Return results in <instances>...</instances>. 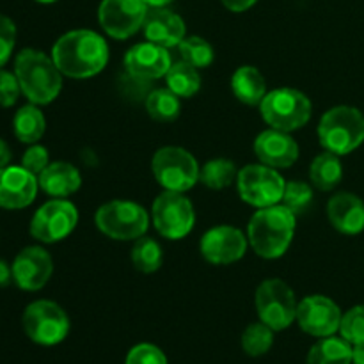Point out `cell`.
Here are the masks:
<instances>
[{
  "label": "cell",
  "mask_w": 364,
  "mask_h": 364,
  "mask_svg": "<svg viewBox=\"0 0 364 364\" xmlns=\"http://www.w3.org/2000/svg\"><path fill=\"white\" fill-rule=\"evenodd\" d=\"M52 59L66 77L91 78L109 63V45L98 32L77 28L57 39Z\"/></svg>",
  "instance_id": "cell-1"
},
{
  "label": "cell",
  "mask_w": 364,
  "mask_h": 364,
  "mask_svg": "<svg viewBox=\"0 0 364 364\" xmlns=\"http://www.w3.org/2000/svg\"><path fill=\"white\" fill-rule=\"evenodd\" d=\"M295 217L284 205L259 208L247 228V240L256 255L265 259L281 258L294 238Z\"/></svg>",
  "instance_id": "cell-2"
},
{
  "label": "cell",
  "mask_w": 364,
  "mask_h": 364,
  "mask_svg": "<svg viewBox=\"0 0 364 364\" xmlns=\"http://www.w3.org/2000/svg\"><path fill=\"white\" fill-rule=\"evenodd\" d=\"M14 75L21 92L34 105H48L63 89V73L41 50L25 48L14 59Z\"/></svg>",
  "instance_id": "cell-3"
},
{
  "label": "cell",
  "mask_w": 364,
  "mask_h": 364,
  "mask_svg": "<svg viewBox=\"0 0 364 364\" xmlns=\"http://www.w3.org/2000/svg\"><path fill=\"white\" fill-rule=\"evenodd\" d=\"M318 141L326 151L348 155L364 142V114L350 105L333 107L320 119Z\"/></svg>",
  "instance_id": "cell-4"
},
{
  "label": "cell",
  "mask_w": 364,
  "mask_h": 364,
  "mask_svg": "<svg viewBox=\"0 0 364 364\" xmlns=\"http://www.w3.org/2000/svg\"><path fill=\"white\" fill-rule=\"evenodd\" d=\"M259 110L270 128L281 132H294L308 124L311 119L313 105L311 100L302 91L291 87H279L267 92Z\"/></svg>",
  "instance_id": "cell-5"
},
{
  "label": "cell",
  "mask_w": 364,
  "mask_h": 364,
  "mask_svg": "<svg viewBox=\"0 0 364 364\" xmlns=\"http://www.w3.org/2000/svg\"><path fill=\"white\" fill-rule=\"evenodd\" d=\"M95 224L105 237L114 240H137L148 231L149 215L144 206L117 199L100 206Z\"/></svg>",
  "instance_id": "cell-6"
},
{
  "label": "cell",
  "mask_w": 364,
  "mask_h": 364,
  "mask_svg": "<svg viewBox=\"0 0 364 364\" xmlns=\"http://www.w3.org/2000/svg\"><path fill=\"white\" fill-rule=\"evenodd\" d=\"M21 323L25 334L43 347L59 345L70 334V316L53 301H36L28 304Z\"/></svg>",
  "instance_id": "cell-7"
},
{
  "label": "cell",
  "mask_w": 364,
  "mask_h": 364,
  "mask_svg": "<svg viewBox=\"0 0 364 364\" xmlns=\"http://www.w3.org/2000/svg\"><path fill=\"white\" fill-rule=\"evenodd\" d=\"M259 320L272 331H284L297 320L299 302L294 290L281 279H265L255 295Z\"/></svg>",
  "instance_id": "cell-8"
},
{
  "label": "cell",
  "mask_w": 364,
  "mask_h": 364,
  "mask_svg": "<svg viewBox=\"0 0 364 364\" xmlns=\"http://www.w3.org/2000/svg\"><path fill=\"white\" fill-rule=\"evenodd\" d=\"M156 181L166 191L187 192L199 181L198 160L187 149L178 146H166L155 153L151 162Z\"/></svg>",
  "instance_id": "cell-9"
},
{
  "label": "cell",
  "mask_w": 364,
  "mask_h": 364,
  "mask_svg": "<svg viewBox=\"0 0 364 364\" xmlns=\"http://www.w3.org/2000/svg\"><path fill=\"white\" fill-rule=\"evenodd\" d=\"M151 219L155 230L169 240H180L192 231L196 212L191 199L183 192L166 191L153 201Z\"/></svg>",
  "instance_id": "cell-10"
},
{
  "label": "cell",
  "mask_w": 364,
  "mask_h": 364,
  "mask_svg": "<svg viewBox=\"0 0 364 364\" xmlns=\"http://www.w3.org/2000/svg\"><path fill=\"white\" fill-rule=\"evenodd\" d=\"M238 194L256 208L274 206L283 199L287 181L274 167L265 164H251L245 166L237 176Z\"/></svg>",
  "instance_id": "cell-11"
},
{
  "label": "cell",
  "mask_w": 364,
  "mask_h": 364,
  "mask_svg": "<svg viewBox=\"0 0 364 364\" xmlns=\"http://www.w3.org/2000/svg\"><path fill=\"white\" fill-rule=\"evenodd\" d=\"M77 223V206L66 198H53L34 213L31 220V235L41 244H55L71 235Z\"/></svg>",
  "instance_id": "cell-12"
},
{
  "label": "cell",
  "mask_w": 364,
  "mask_h": 364,
  "mask_svg": "<svg viewBox=\"0 0 364 364\" xmlns=\"http://www.w3.org/2000/svg\"><path fill=\"white\" fill-rule=\"evenodd\" d=\"M148 13L144 0H102L98 20L110 38L127 39L144 27Z\"/></svg>",
  "instance_id": "cell-13"
},
{
  "label": "cell",
  "mask_w": 364,
  "mask_h": 364,
  "mask_svg": "<svg viewBox=\"0 0 364 364\" xmlns=\"http://www.w3.org/2000/svg\"><path fill=\"white\" fill-rule=\"evenodd\" d=\"M340 306L323 295H309L299 302L297 322L306 334L315 338L334 336L341 323Z\"/></svg>",
  "instance_id": "cell-14"
},
{
  "label": "cell",
  "mask_w": 364,
  "mask_h": 364,
  "mask_svg": "<svg viewBox=\"0 0 364 364\" xmlns=\"http://www.w3.org/2000/svg\"><path fill=\"white\" fill-rule=\"evenodd\" d=\"M199 249L203 258L212 265H231L244 258L247 251V238L238 228L223 224L203 235Z\"/></svg>",
  "instance_id": "cell-15"
},
{
  "label": "cell",
  "mask_w": 364,
  "mask_h": 364,
  "mask_svg": "<svg viewBox=\"0 0 364 364\" xmlns=\"http://www.w3.org/2000/svg\"><path fill=\"white\" fill-rule=\"evenodd\" d=\"M13 281L25 291H38L53 274V259L43 247L31 245L18 252L13 262Z\"/></svg>",
  "instance_id": "cell-16"
},
{
  "label": "cell",
  "mask_w": 364,
  "mask_h": 364,
  "mask_svg": "<svg viewBox=\"0 0 364 364\" xmlns=\"http://www.w3.org/2000/svg\"><path fill=\"white\" fill-rule=\"evenodd\" d=\"M171 66L173 63L167 48L151 41L137 43L124 55V68L128 75L139 80H155L166 77Z\"/></svg>",
  "instance_id": "cell-17"
},
{
  "label": "cell",
  "mask_w": 364,
  "mask_h": 364,
  "mask_svg": "<svg viewBox=\"0 0 364 364\" xmlns=\"http://www.w3.org/2000/svg\"><path fill=\"white\" fill-rule=\"evenodd\" d=\"M38 176L21 166L0 169V208L21 210L31 205L38 194Z\"/></svg>",
  "instance_id": "cell-18"
},
{
  "label": "cell",
  "mask_w": 364,
  "mask_h": 364,
  "mask_svg": "<svg viewBox=\"0 0 364 364\" xmlns=\"http://www.w3.org/2000/svg\"><path fill=\"white\" fill-rule=\"evenodd\" d=\"M255 153L265 166L287 169L297 162L299 144L288 132L270 128L258 135L255 141Z\"/></svg>",
  "instance_id": "cell-19"
},
{
  "label": "cell",
  "mask_w": 364,
  "mask_h": 364,
  "mask_svg": "<svg viewBox=\"0 0 364 364\" xmlns=\"http://www.w3.org/2000/svg\"><path fill=\"white\" fill-rule=\"evenodd\" d=\"M144 36L148 41L164 48L178 46L185 39V21L173 11L160 7V9L149 11L144 21Z\"/></svg>",
  "instance_id": "cell-20"
},
{
  "label": "cell",
  "mask_w": 364,
  "mask_h": 364,
  "mask_svg": "<svg viewBox=\"0 0 364 364\" xmlns=\"http://www.w3.org/2000/svg\"><path fill=\"white\" fill-rule=\"evenodd\" d=\"M327 215L334 230L343 235H358L364 230V203L350 192L333 196L327 203Z\"/></svg>",
  "instance_id": "cell-21"
},
{
  "label": "cell",
  "mask_w": 364,
  "mask_h": 364,
  "mask_svg": "<svg viewBox=\"0 0 364 364\" xmlns=\"http://www.w3.org/2000/svg\"><path fill=\"white\" fill-rule=\"evenodd\" d=\"M38 183L41 191L52 198H68L80 188L82 176L71 164L52 162L39 174Z\"/></svg>",
  "instance_id": "cell-22"
},
{
  "label": "cell",
  "mask_w": 364,
  "mask_h": 364,
  "mask_svg": "<svg viewBox=\"0 0 364 364\" xmlns=\"http://www.w3.org/2000/svg\"><path fill=\"white\" fill-rule=\"evenodd\" d=\"M231 89L245 105H259L267 95V82L258 68L242 66L231 77Z\"/></svg>",
  "instance_id": "cell-23"
},
{
  "label": "cell",
  "mask_w": 364,
  "mask_h": 364,
  "mask_svg": "<svg viewBox=\"0 0 364 364\" xmlns=\"http://www.w3.org/2000/svg\"><path fill=\"white\" fill-rule=\"evenodd\" d=\"M306 364H352V345L343 338H320L309 348Z\"/></svg>",
  "instance_id": "cell-24"
},
{
  "label": "cell",
  "mask_w": 364,
  "mask_h": 364,
  "mask_svg": "<svg viewBox=\"0 0 364 364\" xmlns=\"http://www.w3.org/2000/svg\"><path fill=\"white\" fill-rule=\"evenodd\" d=\"M343 178V166L340 155L323 151L316 156L309 167V180L318 191H333Z\"/></svg>",
  "instance_id": "cell-25"
},
{
  "label": "cell",
  "mask_w": 364,
  "mask_h": 364,
  "mask_svg": "<svg viewBox=\"0 0 364 364\" xmlns=\"http://www.w3.org/2000/svg\"><path fill=\"white\" fill-rule=\"evenodd\" d=\"M13 128L18 141L25 142V144H36L43 137V134H45V116L38 109V105L28 103V105L16 110L13 119Z\"/></svg>",
  "instance_id": "cell-26"
},
{
  "label": "cell",
  "mask_w": 364,
  "mask_h": 364,
  "mask_svg": "<svg viewBox=\"0 0 364 364\" xmlns=\"http://www.w3.org/2000/svg\"><path fill=\"white\" fill-rule=\"evenodd\" d=\"M167 87L180 98H191L201 87V77L198 73V68L191 66L185 60L173 64L166 73Z\"/></svg>",
  "instance_id": "cell-27"
},
{
  "label": "cell",
  "mask_w": 364,
  "mask_h": 364,
  "mask_svg": "<svg viewBox=\"0 0 364 364\" xmlns=\"http://www.w3.org/2000/svg\"><path fill=\"white\" fill-rule=\"evenodd\" d=\"M180 96L174 95L169 87L155 89L146 96V110L149 116L162 123H169L180 116Z\"/></svg>",
  "instance_id": "cell-28"
},
{
  "label": "cell",
  "mask_w": 364,
  "mask_h": 364,
  "mask_svg": "<svg viewBox=\"0 0 364 364\" xmlns=\"http://www.w3.org/2000/svg\"><path fill=\"white\" fill-rule=\"evenodd\" d=\"M238 176L237 166L228 159H213L199 171V181L212 191H223L230 187Z\"/></svg>",
  "instance_id": "cell-29"
},
{
  "label": "cell",
  "mask_w": 364,
  "mask_h": 364,
  "mask_svg": "<svg viewBox=\"0 0 364 364\" xmlns=\"http://www.w3.org/2000/svg\"><path fill=\"white\" fill-rule=\"evenodd\" d=\"M162 247L149 237H141L132 247V263L142 274H153L162 267Z\"/></svg>",
  "instance_id": "cell-30"
},
{
  "label": "cell",
  "mask_w": 364,
  "mask_h": 364,
  "mask_svg": "<svg viewBox=\"0 0 364 364\" xmlns=\"http://www.w3.org/2000/svg\"><path fill=\"white\" fill-rule=\"evenodd\" d=\"M274 333L276 331L270 329L262 320L256 323H251V326H247V329L244 331V334L240 338L242 348L251 358H262V355H265L272 348Z\"/></svg>",
  "instance_id": "cell-31"
},
{
  "label": "cell",
  "mask_w": 364,
  "mask_h": 364,
  "mask_svg": "<svg viewBox=\"0 0 364 364\" xmlns=\"http://www.w3.org/2000/svg\"><path fill=\"white\" fill-rule=\"evenodd\" d=\"M178 52H180L181 60L188 63L194 68H206L213 63V48L206 39L192 36V38H185L183 41L178 45Z\"/></svg>",
  "instance_id": "cell-32"
},
{
  "label": "cell",
  "mask_w": 364,
  "mask_h": 364,
  "mask_svg": "<svg viewBox=\"0 0 364 364\" xmlns=\"http://www.w3.org/2000/svg\"><path fill=\"white\" fill-rule=\"evenodd\" d=\"M281 201H283V205L287 206L290 212H294L295 215L306 212L308 206L313 203L311 185H308L306 181H288L287 187H284V194Z\"/></svg>",
  "instance_id": "cell-33"
},
{
  "label": "cell",
  "mask_w": 364,
  "mask_h": 364,
  "mask_svg": "<svg viewBox=\"0 0 364 364\" xmlns=\"http://www.w3.org/2000/svg\"><path fill=\"white\" fill-rule=\"evenodd\" d=\"M340 334L350 345L364 343V306H354L341 316Z\"/></svg>",
  "instance_id": "cell-34"
},
{
  "label": "cell",
  "mask_w": 364,
  "mask_h": 364,
  "mask_svg": "<svg viewBox=\"0 0 364 364\" xmlns=\"http://www.w3.org/2000/svg\"><path fill=\"white\" fill-rule=\"evenodd\" d=\"M124 364H169L166 354L153 343H139L128 352Z\"/></svg>",
  "instance_id": "cell-35"
},
{
  "label": "cell",
  "mask_w": 364,
  "mask_h": 364,
  "mask_svg": "<svg viewBox=\"0 0 364 364\" xmlns=\"http://www.w3.org/2000/svg\"><path fill=\"white\" fill-rule=\"evenodd\" d=\"M16 45V25L6 14H0V68L9 60Z\"/></svg>",
  "instance_id": "cell-36"
},
{
  "label": "cell",
  "mask_w": 364,
  "mask_h": 364,
  "mask_svg": "<svg viewBox=\"0 0 364 364\" xmlns=\"http://www.w3.org/2000/svg\"><path fill=\"white\" fill-rule=\"evenodd\" d=\"M48 149L45 146L32 144L21 156V167H25L34 176H39L48 167Z\"/></svg>",
  "instance_id": "cell-37"
},
{
  "label": "cell",
  "mask_w": 364,
  "mask_h": 364,
  "mask_svg": "<svg viewBox=\"0 0 364 364\" xmlns=\"http://www.w3.org/2000/svg\"><path fill=\"white\" fill-rule=\"evenodd\" d=\"M20 82L11 71L0 70V107H13L20 98Z\"/></svg>",
  "instance_id": "cell-38"
},
{
  "label": "cell",
  "mask_w": 364,
  "mask_h": 364,
  "mask_svg": "<svg viewBox=\"0 0 364 364\" xmlns=\"http://www.w3.org/2000/svg\"><path fill=\"white\" fill-rule=\"evenodd\" d=\"M220 2H223L228 9L233 11V13H244L249 7L255 6L258 0H220Z\"/></svg>",
  "instance_id": "cell-39"
},
{
  "label": "cell",
  "mask_w": 364,
  "mask_h": 364,
  "mask_svg": "<svg viewBox=\"0 0 364 364\" xmlns=\"http://www.w3.org/2000/svg\"><path fill=\"white\" fill-rule=\"evenodd\" d=\"M11 281H13V267L0 259V288L7 287Z\"/></svg>",
  "instance_id": "cell-40"
},
{
  "label": "cell",
  "mask_w": 364,
  "mask_h": 364,
  "mask_svg": "<svg viewBox=\"0 0 364 364\" xmlns=\"http://www.w3.org/2000/svg\"><path fill=\"white\" fill-rule=\"evenodd\" d=\"M9 162H11V149L9 146L0 139V169L9 166Z\"/></svg>",
  "instance_id": "cell-41"
},
{
  "label": "cell",
  "mask_w": 364,
  "mask_h": 364,
  "mask_svg": "<svg viewBox=\"0 0 364 364\" xmlns=\"http://www.w3.org/2000/svg\"><path fill=\"white\" fill-rule=\"evenodd\" d=\"M352 364H364V343L352 345Z\"/></svg>",
  "instance_id": "cell-42"
},
{
  "label": "cell",
  "mask_w": 364,
  "mask_h": 364,
  "mask_svg": "<svg viewBox=\"0 0 364 364\" xmlns=\"http://www.w3.org/2000/svg\"><path fill=\"white\" fill-rule=\"evenodd\" d=\"M146 6L151 7V9H160V7H167L173 0H144Z\"/></svg>",
  "instance_id": "cell-43"
},
{
  "label": "cell",
  "mask_w": 364,
  "mask_h": 364,
  "mask_svg": "<svg viewBox=\"0 0 364 364\" xmlns=\"http://www.w3.org/2000/svg\"><path fill=\"white\" fill-rule=\"evenodd\" d=\"M36 2H41V4H52V2H55V0H36Z\"/></svg>",
  "instance_id": "cell-44"
}]
</instances>
